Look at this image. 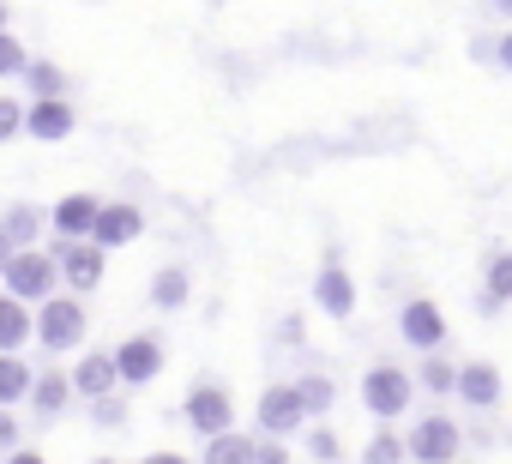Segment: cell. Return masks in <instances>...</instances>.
Instances as JSON below:
<instances>
[{"label": "cell", "mask_w": 512, "mask_h": 464, "mask_svg": "<svg viewBox=\"0 0 512 464\" xmlns=\"http://www.w3.org/2000/svg\"><path fill=\"white\" fill-rule=\"evenodd\" d=\"M31 326H37V338H43V350H49V356H61V350H79V344H85V308H79V296H49V302H43V314H37Z\"/></svg>", "instance_id": "6da1fadb"}, {"label": "cell", "mask_w": 512, "mask_h": 464, "mask_svg": "<svg viewBox=\"0 0 512 464\" xmlns=\"http://www.w3.org/2000/svg\"><path fill=\"white\" fill-rule=\"evenodd\" d=\"M410 392H416V380H410L404 368H392V362H374V368L362 374V404H368V416H380V422L404 416V410H410Z\"/></svg>", "instance_id": "7a4b0ae2"}, {"label": "cell", "mask_w": 512, "mask_h": 464, "mask_svg": "<svg viewBox=\"0 0 512 464\" xmlns=\"http://www.w3.org/2000/svg\"><path fill=\"white\" fill-rule=\"evenodd\" d=\"M187 422H193V434H205V440H217V434H235V398L217 386V380H199L193 392H187Z\"/></svg>", "instance_id": "3957f363"}, {"label": "cell", "mask_w": 512, "mask_h": 464, "mask_svg": "<svg viewBox=\"0 0 512 464\" xmlns=\"http://www.w3.org/2000/svg\"><path fill=\"white\" fill-rule=\"evenodd\" d=\"M7 290H13V302H49L55 296V260L43 248L13 254L7 260Z\"/></svg>", "instance_id": "277c9868"}, {"label": "cell", "mask_w": 512, "mask_h": 464, "mask_svg": "<svg viewBox=\"0 0 512 464\" xmlns=\"http://www.w3.org/2000/svg\"><path fill=\"white\" fill-rule=\"evenodd\" d=\"M458 446H464V428H458L452 416H422L404 452H410V458H422V464H452V458H458Z\"/></svg>", "instance_id": "5b68a950"}, {"label": "cell", "mask_w": 512, "mask_h": 464, "mask_svg": "<svg viewBox=\"0 0 512 464\" xmlns=\"http://www.w3.org/2000/svg\"><path fill=\"white\" fill-rule=\"evenodd\" d=\"M398 332H404V344H416V350H428V356H434V350L446 344V314H440V302H428V296L404 302Z\"/></svg>", "instance_id": "8992f818"}, {"label": "cell", "mask_w": 512, "mask_h": 464, "mask_svg": "<svg viewBox=\"0 0 512 464\" xmlns=\"http://www.w3.org/2000/svg\"><path fill=\"white\" fill-rule=\"evenodd\" d=\"M115 374H121L127 392L151 386V380L163 374V344H157V338H127V344L115 350Z\"/></svg>", "instance_id": "52a82bcc"}, {"label": "cell", "mask_w": 512, "mask_h": 464, "mask_svg": "<svg viewBox=\"0 0 512 464\" xmlns=\"http://www.w3.org/2000/svg\"><path fill=\"white\" fill-rule=\"evenodd\" d=\"M55 272L73 284V290H97L103 284V248H91V242H55Z\"/></svg>", "instance_id": "ba28073f"}, {"label": "cell", "mask_w": 512, "mask_h": 464, "mask_svg": "<svg viewBox=\"0 0 512 464\" xmlns=\"http://www.w3.org/2000/svg\"><path fill=\"white\" fill-rule=\"evenodd\" d=\"M145 236V211L139 205H103L97 211V229H91V248H127V242H139Z\"/></svg>", "instance_id": "9c48e42d"}, {"label": "cell", "mask_w": 512, "mask_h": 464, "mask_svg": "<svg viewBox=\"0 0 512 464\" xmlns=\"http://www.w3.org/2000/svg\"><path fill=\"white\" fill-rule=\"evenodd\" d=\"M314 302H320L332 320H350V308H356V284H350V272L338 266V248L326 254V266H320V278H314Z\"/></svg>", "instance_id": "30bf717a"}, {"label": "cell", "mask_w": 512, "mask_h": 464, "mask_svg": "<svg viewBox=\"0 0 512 464\" xmlns=\"http://www.w3.org/2000/svg\"><path fill=\"white\" fill-rule=\"evenodd\" d=\"M302 422H308V416H302L296 386H266V398H260V428H266L272 440H290Z\"/></svg>", "instance_id": "8fae6325"}, {"label": "cell", "mask_w": 512, "mask_h": 464, "mask_svg": "<svg viewBox=\"0 0 512 464\" xmlns=\"http://www.w3.org/2000/svg\"><path fill=\"white\" fill-rule=\"evenodd\" d=\"M67 380H73V392H79V398H91V404H97V398H115V386H121V374H115V356H109V350H91Z\"/></svg>", "instance_id": "7c38bea8"}, {"label": "cell", "mask_w": 512, "mask_h": 464, "mask_svg": "<svg viewBox=\"0 0 512 464\" xmlns=\"http://www.w3.org/2000/svg\"><path fill=\"white\" fill-rule=\"evenodd\" d=\"M452 392H458L464 404H476V410H494V404H500V368H494V362H464L458 380H452Z\"/></svg>", "instance_id": "4fadbf2b"}, {"label": "cell", "mask_w": 512, "mask_h": 464, "mask_svg": "<svg viewBox=\"0 0 512 464\" xmlns=\"http://www.w3.org/2000/svg\"><path fill=\"white\" fill-rule=\"evenodd\" d=\"M97 211H103V199H97V193H73V199H61V205H55V229H61L67 242H91Z\"/></svg>", "instance_id": "5bb4252c"}, {"label": "cell", "mask_w": 512, "mask_h": 464, "mask_svg": "<svg viewBox=\"0 0 512 464\" xmlns=\"http://www.w3.org/2000/svg\"><path fill=\"white\" fill-rule=\"evenodd\" d=\"M43 223H49L43 205H7V217H0V236H7L13 254H31V242L43 236Z\"/></svg>", "instance_id": "9a60e30c"}, {"label": "cell", "mask_w": 512, "mask_h": 464, "mask_svg": "<svg viewBox=\"0 0 512 464\" xmlns=\"http://www.w3.org/2000/svg\"><path fill=\"white\" fill-rule=\"evenodd\" d=\"M25 127H31V139H49V145H61V139L73 133V103H37V109L25 115Z\"/></svg>", "instance_id": "2e32d148"}, {"label": "cell", "mask_w": 512, "mask_h": 464, "mask_svg": "<svg viewBox=\"0 0 512 464\" xmlns=\"http://www.w3.org/2000/svg\"><path fill=\"white\" fill-rule=\"evenodd\" d=\"M25 338H37V326H31V314H25V302L0 296V356H19V344H25Z\"/></svg>", "instance_id": "e0dca14e"}, {"label": "cell", "mask_w": 512, "mask_h": 464, "mask_svg": "<svg viewBox=\"0 0 512 464\" xmlns=\"http://www.w3.org/2000/svg\"><path fill=\"white\" fill-rule=\"evenodd\" d=\"M187 296H193L187 266H163V272H157V284H151V308H163V314H169V308H181Z\"/></svg>", "instance_id": "ac0fdd59"}, {"label": "cell", "mask_w": 512, "mask_h": 464, "mask_svg": "<svg viewBox=\"0 0 512 464\" xmlns=\"http://www.w3.org/2000/svg\"><path fill=\"white\" fill-rule=\"evenodd\" d=\"M31 404H37L43 416H61V410L73 404V380H67V374H37V380H31Z\"/></svg>", "instance_id": "d6986e66"}, {"label": "cell", "mask_w": 512, "mask_h": 464, "mask_svg": "<svg viewBox=\"0 0 512 464\" xmlns=\"http://www.w3.org/2000/svg\"><path fill=\"white\" fill-rule=\"evenodd\" d=\"M31 368L19 362V356H0V410H13L19 398H31Z\"/></svg>", "instance_id": "ffe728a7"}, {"label": "cell", "mask_w": 512, "mask_h": 464, "mask_svg": "<svg viewBox=\"0 0 512 464\" xmlns=\"http://www.w3.org/2000/svg\"><path fill=\"white\" fill-rule=\"evenodd\" d=\"M25 79H31L37 103H67V73H61L55 61H31V67H25Z\"/></svg>", "instance_id": "44dd1931"}, {"label": "cell", "mask_w": 512, "mask_h": 464, "mask_svg": "<svg viewBox=\"0 0 512 464\" xmlns=\"http://www.w3.org/2000/svg\"><path fill=\"white\" fill-rule=\"evenodd\" d=\"M296 386V398H302V416H320V410H332V398H338V386L326 380V374H302V380H290Z\"/></svg>", "instance_id": "7402d4cb"}, {"label": "cell", "mask_w": 512, "mask_h": 464, "mask_svg": "<svg viewBox=\"0 0 512 464\" xmlns=\"http://www.w3.org/2000/svg\"><path fill=\"white\" fill-rule=\"evenodd\" d=\"M205 464H253V440L247 434H217V440H205Z\"/></svg>", "instance_id": "603a6c76"}, {"label": "cell", "mask_w": 512, "mask_h": 464, "mask_svg": "<svg viewBox=\"0 0 512 464\" xmlns=\"http://www.w3.org/2000/svg\"><path fill=\"white\" fill-rule=\"evenodd\" d=\"M302 446H308L314 464H338V458H344V434H338V428H308Z\"/></svg>", "instance_id": "cb8c5ba5"}, {"label": "cell", "mask_w": 512, "mask_h": 464, "mask_svg": "<svg viewBox=\"0 0 512 464\" xmlns=\"http://www.w3.org/2000/svg\"><path fill=\"white\" fill-rule=\"evenodd\" d=\"M482 296L500 302V308L512 302V254H494V260H488V290H482Z\"/></svg>", "instance_id": "d4e9b609"}, {"label": "cell", "mask_w": 512, "mask_h": 464, "mask_svg": "<svg viewBox=\"0 0 512 464\" xmlns=\"http://www.w3.org/2000/svg\"><path fill=\"white\" fill-rule=\"evenodd\" d=\"M404 458V440L392 434V428H380L374 440H368V452H362V464H398Z\"/></svg>", "instance_id": "484cf974"}, {"label": "cell", "mask_w": 512, "mask_h": 464, "mask_svg": "<svg viewBox=\"0 0 512 464\" xmlns=\"http://www.w3.org/2000/svg\"><path fill=\"white\" fill-rule=\"evenodd\" d=\"M25 67H31L25 43H13L7 31H0V79H25Z\"/></svg>", "instance_id": "4316f807"}, {"label": "cell", "mask_w": 512, "mask_h": 464, "mask_svg": "<svg viewBox=\"0 0 512 464\" xmlns=\"http://www.w3.org/2000/svg\"><path fill=\"white\" fill-rule=\"evenodd\" d=\"M452 380H458V368H452V362H440V356H428V362H422V386H428V392H452Z\"/></svg>", "instance_id": "83f0119b"}, {"label": "cell", "mask_w": 512, "mask_h": 464, "mask_svg": "<svg viewBox=\"0 0 512 464\" xmlns=\"http://www.w3.org/2000/svg\"><path fill=\"white\" fill-rule=\"evenodd\" d=\"M19 127H25V109H19L13 97H0V145H7V139H13Z\"/></svg>", "instance_id": "f1b7e54d"}, {"label": "cell", "mask_w": 512, "mask_h": 464, "mask_svg": "<svg viewBox=\"0 0 512 464\" xmlns=\"http://www.w3.org/2000/svg\"><path fill=\"white\" fill-rule=\"evenodd\" d=\"M91 416H97V428H103V422L115 428V422H127V404H121V398H97V404H91Z\"/></svg>", "instance_id": "f546056e"}, {"label": "cell", "mask_w": 512, "mask_h": 464, "mask_svg": "<svg viewBox=\"0 0 512 464\" xmlns=\"http://www.w3.org/2000/svg\"><path fill=\"white\" fill-rule=\"evenodd\" d=\"M302 338H308L302 314H284V320H278V344H302Z\"/></svg>", "instance_id": "4dcf8cb0"}, {"label": "cell", "mask_w": 512, "mask_h": 464, "mask_svg": "<svg viewBox=\"0 0 512 464\" xmlns=\"http://www.w3.org/2000/svg\"><path fill=\"white\" fill-rule=\"evenodd\" d=\"M253 464H290V452L278 440H266V446H253Z\"/></svg>", "instance_id": "1f68e13d"}, {"label": "cell", "mask_w": 512, "mask_h": 464, "mask_svg": "<svg viewBox=\"0 0 512 464\" xmlns=\"http://www.w3.org/2000/svg\"><path fill=\"white\" fill-rule=\"evenodd\" d=\"M19 440V422H13V410H0V446H13Z\"/></svg>", "instance_id": "d6a6232c"}, {"label": "cell", "mask_w": 512, "mask_h": 464, "mask_svg": "<svg viewBox=\"0 0 512 464\" xmlns=\"http://www.w3.org/2000/svg\"><path fill=\"white\" fill-rule=\"evenodd\" d=\"M145 464H193V458H181V452H151Z\"/></svg>", "instance_id": "836d02e7"}, {"label": "cell", "mask_w": 512, "mask_h": 464, "mask_svg": "<svg viewBox=\"0 0 512 464\" xmlns=\"http://www.w3.org/2000/svg\"><path fill=\"white\" fill-rule=\"evenodd\" d=\"M7 464H43V452H13Z\"/></svg>", "instance_id": "e575fe53"}, {"label": "cell", "mask_w": 512, "mask_h": 464, "mask_svg": "<svg viewBox=\"0 0 512 464\" xmlns=\"http://www.w3.org/2000/svg\"><path fill=\"white\" fill-rule=\"evenodd\" d=\"M494 55H500V67H506V73H512V37H506V43H500V49H494Z\"/></svg>", "instance_id": "d590c367"}, {"label": "cell", "mask_w": 512, "mask_h": 464, "mask_svg": "<svg viewBox=\"0 0 512 464\" xmlns=\"http://www.w3.org/2000/svg\"><path fill=\"white\" fill-rule=\"evenodd\" d=\"M7 260H13V248H7V236H0V278H7Z\"/></svg>", "instance_id": "8d00e7d4"}, {"label": "cell", "mask_w": 512, "mask_h": 464, "mask_svg": "<svg viewBox=\"0 0 512 464\" xmlns=\"http://www.w3.org/2000/svg\"><path fill=\"white\" fill-rule=\"evenodd\" d=\"M91 464H121V458H91Z\"/></svg>", "instance_id": "74e56055"}, {"label": "cell", "mask_w": 512, "mask_h": 464, "mask_svg": "<svg viewBox=\"0 0 512 464\" xmlns=\"http://www.w3.org/2000/svg\"><path fill=\"white\" fill-rule=\"evenodd\" d=\"M0 31H7V7H0Z\"/></svg>", "instance_id": "f35d334b"}]
</instances>
